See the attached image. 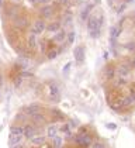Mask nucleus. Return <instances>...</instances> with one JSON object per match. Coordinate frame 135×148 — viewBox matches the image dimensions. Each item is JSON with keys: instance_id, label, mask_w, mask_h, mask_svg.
<instances>
[{"instance_id": "nucleus-1", "label": "nucleus", "mask_w": 135, "mask_h": 148, "mask_svg": "<svg viewBox=\"0 0 135 148\" xmlns=\"http://www.w3.org/2000/svg\"><path fill=\"white\" fill-rule=\"evenodd\" d=\"M101 25L99 23V18H97V16H89V18H87V31H89V35L91 38H99L101 34Z\"/></svg>"}, {"instance_id": "nucleus-2", "label": "nucleus", "mask_w": 135, "mask_h": 148, "mask_svg": "<svg viewBox=\"0 0 135 148\" xmlns=\"http://www.w3.org/2000/svg\"><path fill=\"white\" fill-rule=\"evenodd\" d=\"M75 143L82 148H89L91 145V136L87 133L86 128H80V131L75 136Z\"/></svg>"}, {"instance_id": "nucleus-3", "label": "nucleus", "mask_w": 135, "mask_h": 148, "mask_svg": "<svg viewBox=\"0 0 135 148\" xmlns=\"http://www.w3.org/2000/svg\"><path fill=\"white\" fill-rule=\"evenodd\" d=\"M48 97L52 100V102H58L59 97H61V92H59V88L56 83H48Z\"/></svg>"}, {"instance_id": "nucleus-4", "label": "nucleus", "mask_w": 135, "mask_h": 148, "mask_svg": "<svg viewBox=\"0 0 135 148\" xmlns=\"http://www.w3.org/2000/svg\"><path fill=\"white\" fill-rule=\"evenodd\" d=\"M45 30H46V24H45L44 20H35V21L31 24V34L41 35Z\"/></svg>"}, {"instance_id": "nucleus-5", "label": "nucleus", "mask_w": 135, "mask_h": 148, "mask_svg": "<svg viewBox=\"0 0 135 148\" xmlns=\"http://www.w3.org/2000/svg\"><path fill=\"white\" fill-rule=\"evenodd\" d=\"M73 57H75V61L78 64H83L85 59H86V52H85V47L79 45L73 49Z\"/></svg>"}, {"instance_id": "nucleus-6", "label": "nucleus", "mask_w": 135, "mask_h": 148, "mask_svg": "<svg viewBox=\"0 0 135 148\" xmlns=\"http://www.w3.org/2000/svg\"><path fill=\"white\" fill-rule=\"evenodd\" d=\"M22 112L27 114V116H34V114L37 113H41V106L40 104H35V103H33V104H28V106H25L24 109H22Z\"/></svg>"}, {"instance_id": "nucleus-7", "label": "nucleus", "mask_w": 135, "mask_h": 148, "mask_svg": "<svg viewBox=\"0 0 135 148\" xmlns=\"http://www.w3.org/2000/svg\"><path fill=\"white\" fill-rule=\"evenodd\" d=\"M54 13H55V9H54L51 4H45V6H42V7L40 9V16H41V17H45V18L54 16Z\"/></svg>"}, {"instance_id": "nucleus-8", "label": "nucleus", "mask_w": 135, "mask_h": 148, "mask_svg": "<svg viewBox=\"0 0 135 148\" xmlns=\"http://www.w3.org/2000/svg\"><path fill=\"white\" fill-rule=\"evenodd\" d=\"M14 25H16L17 28H25V27L28 25V18H27L25 16L18 14V16L14 17Z\"/></svg>"}, {"instance_id": "nucleus-9", "label": "nucleus", "mask_w": 135, "mask_h": 148, "mask_svg": "<svg viewBox=\"0 0 135 148\" xmlns=\"http://www.w3.org/2000/svg\"><path fill=\"white\" fill-rule=\"evenodd\" d=\"M22 136L25 137L27 140H31L33 137L37 136V128H35L34 125H31V124L24 125V134H22Z\"/></svg>"}, {"instance_id": "nucleus-10", "label": "nucleus", "mask_w": 135, "mask_h": 148, "mask_svg": "<svg viewBox=\"0 0 135 148\" xmlns=\"http://www.w3.org/2000/svg\"><path fill=\"white\" fill-rule=\"evenodd\" d=\"M117 71H118V73H120L121 78H128L130 73H131V66H130L128 64H121Z\"/></svg>"}, {"instance_id": "nucleus-11", "label": "nucleus", "mask_w": 135, "mask_h": 148, "mask_svg": "<svg viewBox=\"0 0 135 148\" xmlns=\"http://www.w3.org/2000/svg\"><path fill=\"white\" fill-rule=\"evenodd\" d=\"M66 41V31L65 30H59L58 33H55V35H54V42H56V44H61V42H65Z\"/></svg>"}, {"instance_id": "nucleus-12", "label": "nucleus", "mask_w": 135, "mask_h": 148, "mask_svg": "<svg viewBox=\"0 0 135 148\" xmlns=\"http://www.w3.org/2000/svg\"><path fill=\"white\" fill-rule=\"evenodd\" d=\"M61 51H62V48H56V47H52V48H49L48 51H46V58L49 59V61H52V59H55L59 54H61Z\"/></svg>"}, {"instance_id": "nucleus-13", "label": "nucleus", "mask_w": 135, "mask_h": 148, "mask_svg": "<svg viewBox=\"0 0 135 148\" xmlns=\"http://www.w3.org/2000/svg\"><path fill=\"white\" fill-rule=\"evenodd\" d=\"M27 45L30 49H35L37 45H38V38H37V35L35 34H30L28 35V38H27Z\"/></svg>"}, {"instance_id": "nucleus-14", "label": "nucleus", "mask_w": 135, "mask_h": 148, "mask_svg": "<svg viewBox=\"0 0 135 148\" xmlns=\"http://www.w3.org/2000/svg\"><path fill=\"white\" fill-rule=\"evenodd\" d=\"M62 28V25H61V21H52L51 24H48L46 25V31H49V33H58L59 30Z\"/></svg>"}, {"instance_id": "nucleus-15", "label": "nucleus", "mask_w": 135, "mask_h": 148, "mask_svg": "<svg viewBox=\"0 0 135 148\" xmlns=\"http://www.w3.org/2000/svg\"><path fill=\"white\" fill-rule=\"evenodd\" d=\"M28 65H30V61H28V58L20 57L18 59H17V66L20 68V71H25V69L28 68Z\"/></svg>"}, {"instance_id": "nucleus-16", "label": "nucleus", "mask_w": 135, "mask_h": 148, "mask_svg": "<svg viewBox=\"0 0 135 148\" xmlns=\"http://www.w3.org/2000/svg\"><path fill=\"white\" fill-rule=\"evenodd\" d=\"M91 7H93L91 4H87V6H85V7L82 9V12H80V20H82V21H86V20L89 18Z\"/></svg>"}, {"instance_id": "nucleus-17", "label": "nucleus", "mask_w": 135, "mask_h": 148, "mask_svg": "<svg viewBox=\"0 0 135 148\" xmlns=\"http://www.w3.org/2000/svg\"><path fill=\"white\" fill-rule=\"evenodd\" d=\"M104 76H106L108 80L114 79V76H115V68H114L112 65L106 66V68H104Z\"/></svg>"}, {"instance_id": "nucleus-18", "label": "nucleus", "mask_w": 135, "mask_h": 148, "mask_svg": "<svg viewBox=\"0 0 135 148\" xmlns=\"http://www.w3.org/2000/svg\"><path fill=\"white\" fill-rule=\"evenodd\" d=\"M121 27L120 25H112L111 28H110V38L111 40H117L118 37H120V34H121Z\"/></svg>"}, {"instance_id": "nucleus-19", "label": "nucleus", "mask_w": 135, "mask_h": 148, "mask_svg": "<svg viewBox=\"0 0 135 148\" xmlns=\"http://www.w3.org/2000/svg\"><path fill=\"white\" fill-rule=\"evenodd\" d=\"M46 136L49 137V138H54V137L58 136V125L56 124H51L48 127V130H46Z\"/></svg>"}, {"instance_id": "nucleus-20", "label": "nucleus", "mask_w": 135, "mask_h": 148, "mask_svg": "<svg viewBox=\"0 0 135 148\" xmlns=\"http://www.w3.org/2000/svg\"><path fill=\"white\" fill-rule=\"evenodd\" d=\"M10 134L22 136V134H24V127H22V125H11L10 127Z\"/></svg>"}, {"instance_id": "nucleus-21", "label": "nucleus", "mask_w": 135, "mask_h": 148, "mask_svg": "<svg viewBox=\"0 0 135 148\" xmlns=\"http://www.w3.org/2000/svg\"><path fill=\"white\" fill-rule=\"evenodd\" d=\"M31 143H33L34 145H42V144H45V136H35V137H33L31 138Z\"/></svg>"}, {"instance_id": "nucleus-22", "label": "nucleus", "mask_w": 135, "mask_h": 148, "mask_svg": "<svg viewBox=\"0 0 135 148\" xmlns=\"http://www.w3.org/2000/svg\"><path fill=\"white\" fill-rule=\"evenodd\" d=\"M31 119H33V121L35 124H42V123H45V116H42L41 113H37V114H34V116H31Z\"/></svg>"}, {"instance_id": "nucleus-23", "label": "nucleus", "mask_w": 135, "mask_h": 148, "mask_svg": "<svg viewBox=\"0 0 135 148\" xmlns=\"http://www.w3.org/2000/svg\"><path fill=\"white\" fill-rule=\"evenodd\" d=\"M75 40H76V33L75 31H69L66 34V41L65 42H66L68 45H72L75 42Z\"/></svg>"}, {"instance_id": "nucleus-24", "label": "nucleus", "mask_w": 135, "mask_h": 148, "mask_svg": "<svg viewBox=\"0 0 135 148\" xmlns=\"http://www.w3.org/2000/svg\"><path fill=\"white\" fill-rule=\"evenodd\" d=\"M24 136H16V134H10V145H16V144H20V141L22 140Z\"/></svg>"}, {"instance_id": "nucleus-25", "label": "nucleus", "mask_w": 135, "mask_h": 148, "mask_svg": "<svg viewBox=\"0 0 135 148\" xmlns=\"http://www.w3.org/2000/svg\"><path fill=\"white\" fill-rule=\"evenodd\" d=\"M62 143H63V141H62V138L59 136L54 137V138H52V148H61L62 147Z\"/></svg>"}, {"instance_id": "nucleus-26", "label": "nucleus", "mask_w": 135, "mask_h": 148, "mask_svg": "<svg viewBox=\"0 0 135 148\" xmlns=\"http://www.w3.org/2000/svg\"><path fill=\"white\" fill-rule=\"evenodd\" d=\"M130 97L135 102V85H132V86L130 88Z\"/></svg>"}, {"instance_id": "nucleus-27", "label": "nucleus", "mask_w": 135, "mask_h": 148, "mask_svg": "<svg viewBox=\"0 0 135 148\" xmlns=\"http://www.w3.org/2000/svg\"><path fill=\"white\" fill-rule=\"evenodd\" d=\"M59 4L63 7H69L70 6V0H59Z\"/></svg>"}, {"instance_id": "nucleus-28", "label": "nucleus", "mask_w": 135, "mask_h": 148, "mask_svg": "<svg viewBox=\"0 0 135 148\" xmlns=\"http://www.w3.org/2000/svg\"><path fill=\"white\" fill-rule=\"evenodd\" d=\"M70 66H72V64H70V62H68L66 65L63 66V71H62V73H63V75H66L68 72H69V69H70Z\"/></svg>"}, {"instance_id": "nucleus-29", "label": "nucleus", "mask_w": 135, "mask_h": 148, "mask_svg": "<svg viewBox=\"0 0 135 148\" xmlns=\"http://www.w3.org/2000/svg\"><path fill=\"white\" fill-rule=\"evenodd\" d=\"M37 3L45 6V4H51V3H52V0H37Z\"/></svg>"}, {"instance_id": "nucleus-30", "label": "nucleus", "mask_w": 135, "mask_h": 148, "mask_svg": "<svg viewBox=\"0 0 135 148\" xmlns=\"http://www.w3.org/2000/svg\"><path fill=\"white\" fill-rule=\"evenodd\" d=\"M91 148H106V145L101 144V143H94V144L91 145Z\"/></svg>"}, {"instance_id": "nucleus-31", "label": "nucleus", "mask_w": 135, "mask_h": 148, "mask_svg": "<svg viewBox=\"0 0 135 148\" xmlns=\"http://www.w3.org/2000/svg\"><path fill=\"white\" fill-rule=\"evenodd\" d=\"M11 148H24L22 144H16V145H11Z\"/></svg>"}, {"instance_id": "nucleus-32", "label": "nucleus", "mask_w": 135, "mask_h": 148, "mask_svg": "<svg viewBox=\"0 0 135 148\" xmlns=\"http://www.w3.org/2000/svg\"><path fill=\"white\" fill-rule=\"evenodd\" d=\"M4 7V0H0V9Z\"/></svg>"}, {"instance_id": "nucleus-33", "label": "nucleus", "mask_w": 135, "mask_h": 148, "mask_svg": "<svg viewBox=\"0 0 135 148\" xmlns=\"http://www.w3.org/2000/svg\"><path fill=\"white\" fill-rule=\"evenodd\" d=\"M108 128H112V130H114V128H115V124H108Z\"/></svg>"}, {"instance_id": "nucleus-34", "label": "nucleus", "mask_w": 135, "mask_h": 148, "mask_svg": "<svg viewBox=\"0 0 135 148\" xmlns=\"http://www.w3.org/2000/svg\"><path fill=\"white\" fill-rule=\"evenodd\" d=\"M28 1H30L31 4H35V3H37V0H28Z\"/></svg>"}, {"instance_id": "nucleus-35", "label": "nucleus", "mask_w": 135, "mask_h": 148, "mask_svg": "<svg viewBox=\"0 0 135 148\" xmlns=\"http://www.w3.org/2000/svg\"><path fill=\"white\" fill-rule=\"evenodd\" d=\"M131 64H132V66H135V58H132V61H131Z\"/></svg>"}, {"instance_id": "nucleus-36", "label": "nucleus", "mask_w": 135, "mask_h": 148, "mask_svg": "<svg viewBox=\"0 0 135 148\" xmlns=\"http://www.w3.org/2000/svg\"><path fill=\"white\" fill-rule=\"evenodd\" d=\"M11 1H14V3H21L22 0H11Z\"/></svg>"}, {"instance_id": "nucleus-37", "label": "nucleus", "mask_w": 135, "mask_h": 148, "mask_svg": "<svg viewBox=\"0 0 135 148\" xmlns=\"http://www.w3.org/2000/svg\"><path fill=\"white\" fill-rule=\"evenodd\" d=\"M76 1H82V0H76Z\"/></svg>"}, {"instance_id": "nucleus-38", "label": "nucleus", "mask_w": 135, "mask_h": 148, "mask_svg": "<svg viewBox=\"0 0 135 148\" xmlns=\"http://www.w3.org/2000/svg\"><path fill=\"white\" fill-rule=\"evenodd\" d=\"M134 14H135V9H134Z\"/></svg>"}]
</instances>
